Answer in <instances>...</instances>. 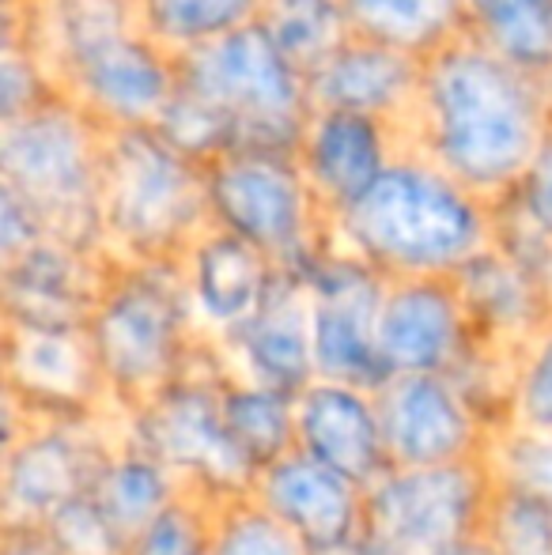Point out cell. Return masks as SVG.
<instances>
[{"mask_svg":"<svg viewBox=\"0 0 552 555\" xmlns=\"http://www.w3.org/2000/svg\"><path fill=\"white\" fill-rule=\"evenodd\" d=\"M552 129L541 76L462 30L420 61V88L394 125L401 152H416L485 205H503L534 167Z\"/></svg>","mask_w":552,"mask_h":555,"instance_id":"6da1fadb","label":"cell"},{"mask_svg":"<svg viewBox=\"0 0 552 555\" xmlns=\"http://www.w3.org/2000/svg\"><path fill=\"white\" fill-rule=\"evenodd\" d=\"M325 234L386 280L454 276L496 238V208L424 155L398 152L352 205L325 216Z\"/></svg>","mask_w":552,"mask_h":555,"instance_id":"7a4b0ae2","label":"cell"},{"mask_svg":"<svg viewBox=\"0 0 552 555\" xmlns=\"http://www.w3.org/2000/svg\"><path fill=\"white\" fill-rule=\"evenodd\" d=\"M103 140L106 125L65 91L0 121V182L42 216L50 238L106 257Z\"/></svg>","mask_w":552,"mask_h":555,"instance_id":"3957f363","label":"cell"},{"mask_svg":"<svg viewBox=\"0 0 552 555\" xmlns=\"http://www.w3.org/2000/svg\"><path fill=\"white\" fill-rule=\"evenodd\" d=\"M99 201L114 261H182L213 227L205 167L175 152L152 125L106 129Z\"/></svg>","mask_w":552,"mask_h":555,"instance_id":"277c9868","label":"cell"},{"mask_svg":"<svg viewBox=\"0 0 552 555\" xmlns=\"http://www.w3.org/2000/svg\"><path fill=\"white\" fill-rule=\"evenodd\" d=\"M178 83L231 117V152L299 155L314 111L307 76L280 53L261 20L178 53Z\"/></svg>","mask_w":552,"mask_h":555,"instance_id":"5b68a950","label":"cell"},{"mask_svg":"<svg viewBox=\"0 0 552 555\" xmlns=\"http://www.w3.org/2000/svg\"><path fill=\"white\" fill-rule=\"evenodd\" d=\"M190 307L182 261H114L88 322L106 386L137 401H152L167 389L182 363Z\"/></svg>","mask_w":552,"mask_h":555,"instance_id":"8992f818","label":"cell"},{"mask_svg":"<svg viewBox=\"0 0 552 555\" xmlns=\"http://www.w3.org/2000/svg\"><path fill=\"white\" fill-rule=\"evenodd\" d=\"M213 223L266 249L280 269L303 264L325 246V212L307 185L299 155L223 152L205 167Z\"/></svg>","mask_w":552,"mask_h":555,"instance_id":"52a82bcc","label":"cell"},{"mask_svg":"<svg viewBox=\"0 0 552 555\" xmlns=\"http://www.w3.org/2000/svg\"><path fill=\"white\" fill-rule=\"evenodd\" d=\"M488 480L473 461L394 465L363 495V555H450L477 537L488 511Z\"/></svg>","mask_w":552,"mask_h":555,"instance_id":"ba28073f","label":"cell"},{"mask_svg":"<svg viewBox=\"0 0 552 555\" xmlns=\"http://www.w3.org/2000/svg\"><path fill=\"white\" fill-rule=\"evenodd\" d=\"M299 276L310 284V299H314L310 325H314L318 378L348 382L375 393L390 378L375 340L386 276L330 242L303 264Z\"/></svg>","mask_w":552,"mask_h":555,"instance_id":"9c48e42d","label":"cell"},{"mask_svg":"<svg viewBox=\"0 0 552 555\" xmlns=\"http://www.w3.org/2000/svg\"><path fill=\"white\" fill-rule=\"evenodd\" d=\"M137 446L170 473H185L208 491H254L258 465L235 442L216 389L170 382L137 412Z\"/></svg>","mask_w":552,"mask_h":555,"instance_id":"30bf717a","label":"cell"},{"mask_svg":"<svg viewBox=\"0 0 552 555\" xmlns=\"http://www.w3.org/2000/svg\"><path fill=\"white\" fill-rule=\"evenodd\" d=\"M57 91L76 99L106 129L155 125L178 91V57L137 27L76 57L57 76Z\"/></svg>","mask_w":552,"mask_h":555,"instance_id":"8fae6325","label":"cell"},{"mask_svg":"<svg viewBox=\"0 0 552 555\" xmlns=\"http://www.w3.org/2000/svg\"><path fill=\"white\" fill-rule=\"evenodd\" d=\"M470 314L450 276L386 280L375 340L390 374H447L462 359Z\"/></svg>","mask_w":552,"mask_h":555,"instance_id":"7c38bea8","label":"cell"},{"mask_svg":"<svg viewBox=\"0 0 552 555\" xmlns=\"http://www.w3.org/2000/svg\"><path fill=\"white\" fill-rule=\"evenodd\" d=\"M390 465H454L473 461L477 420L447 374H390L375 389Z\"/></svg>","mask_w":552,"mask_h":555,"instance_id":"4fadbf2b","label":"cell"},{"mask_svg":"<svg viewBox=\"0 0 552 555\" xmlns=\"http://www.w3.org/2000/svg\"><path fill=\"white\" fill-rule=\"evenodd\" d=\"M363 495L368 488L348 480L325 461L310 457L299 446L261 468L258 483H254V499L269 514H277L307 544L310 555L337 552L360 537Z\"/></svg>","mask_w":552,"mask_h":555,"instance_id":"5bb4252c","label":"cell"},{"mask_svg":"<svg viewBox=\"0 0 552 555\" xmlns=\"http://www.w3.org/2000/svg\"><path fill=\"white\" fill-rule=\"evenodd\" d=\"M103 254H84L57 238H42L4 261L8 322L35 330H88L111 269H99Z\"/></svg>","mask_w":552,"mask_h":555,"instance_id":"9a60e30c","label":"cell"},{"mask_svg":"<svg viewBox=\"0 0 552 555\" xmlns=\"http://www.w3.org/2000/svg\"><path fill=\"white\" fill-rule=\"evenodd\" d=\"M295 431L299 450L345 473L360 488H371L394 468L371 389L314 378L303 393H295Z\"/></svg>","mask_w":552,"mask_h":555,"instance_id":"2e32d148","label":"cell"},{"mask_svg":"<svg viewBox=\"0 0 552 555\" xmlns=\"http://www.w3.org/2000/svg\"><path fill=\"white\" fill-rule=\"evenodd\" d=\"M401 152L390 121L356 111H310L299 167L325 216L348 208Z\"/></svg>","mask_w":552,"mask_h":555,"instance_id":"e0dca14e","label":"cell"},{"mask_svg":"<svg viewBox=\"0 0 552 555\" xmlns=\"http://www.w3.org/2000/svg\"><path fill=\"white\" fill-rule=\"evenodd\" d=\"M420 61L375 38L352 35L322 68L307 76L314 111H356L398 125L420 88Z\"/></svg>","mask_w":552,"mask_h":555,"instance_id":"ac0fdd59","label":"cell"},{"mask_svg":"<svg viewBox=\"0 0 552 555\" xmlns=\"http://www.w3.org/2000/svg\"><path fill=\"white\" fill-rule=\"evenodd\" d=\"M310 310H314L310 284L299 272L280 269L273 292L261 302L258 314L239 325L235 333H228L258 386H273L295 397L318 378Z\"/></svg>","mask_w":552,"mask_h":555,"instance_id":"d6986e66","label":"cell"},{"mask_svg":"<svg viewBox=\"0 0 552 555\" xmlns=\"http://www.w3.org/2000/svg\"><path fill=\"white\" fill-rule=\"evenodd\" d=\"M182 269L197 314L223 333L251 322L280 276V264L266 249L216 223L185 249Z\"/></svg>","mask_w":552,"mask_h":555,"instance_id":"ffe728a7","label":"cell"},{"mask_svg":"<svg viewBox=\"0 0 552 555\" xmlns=\"http://www.w3.org/2000/svg\"><path fill=\"white\" fill-rule=\"evenodd\" d=\"M103 465V453L65 427H53L27 442H12L4 465L8 526H42L68 499L88 495Z\"/></svg>","mask_w":552,"mask_h":555,"instance_id":"44dd1931","label":"cell"},{"mask_svg":"<svg viewBox=\"0 0 552 555\" xmlns=\"http://www.w3.org/2000/svg\"><path fill=\"white\" fill-rule=\"evenodd\" d=\"M8 374L27 401L38 397L53 404L76 401L103 382L88 330H35L15 322H8Z\"/></svg>","mask_w":552,"mask_h":555,"instance_id":"7402d4cb","label":"cell"},{"mask_svg":"<svg viewBox=\"0 0 552 555\" xmlns=\"http://www.w3.org/2000/svg\"><path fill=\"white\" fill-rule=\"evenodd\" d=\"M450 280L462 295L470 322L492 325V330H515V325H534L545 314L541 272L530 269L523 257H515L496 238L477 257H470Z\"/></svg>","mask_w":552,"mask_h":555,"instance_id":"603a6c76","label":"cell"},{"mask_svg":"<svg viewBox=\"0 0 552 555\" xmlns=\"http://www.w3.org/2000/svg\"><path fill=\"white\" fill-rule=\"evenodd\" d=\"M356 35L427 57L470 30V0H345Z\"/></svg>","mask_w":552,"mask_h":555,"instance_id":"cb8c5ba5","label":"cell"},{"mask_svg":"<svg viewBox=\"0 0 552 555\" xmlns=\"http://www.w3.org/2000/svg\"><path fill=\"white\" fill-rule=\"evenodd\" d=\"M91 499L99 511L111 518V526L126 537L129 544L175 503V488H170V468L159 465L152 453L137 446L133 453L118 461H106L99 473Z\"/></svg>","mask_w":552,"mask_h":555,"instance_id":"d4e9b609","label":"cell"},{"mask_svg":"<svg viewBox=\"0 0 552 555\" xmlns=\"http://www.w3.org/2000/svg\"><path fill=\"white\" fill-rule=\"evenodd\" d=\"M470 30L523 73H552V0H470Z\"/></svg>","mask_w":552,"mask_h":555,"instance_id":"484cf974","label":"cell"},{"mask_svg":"<svg viewBox=\"0 0 552 555\" xmlns=\"http://www.w3.org/2000/svg\"><path fill=\"white\" fill-rule=\"evenodd\" d=\"M261 27L303 76L322 68L356 35L345 0H266Z\"/></svg>","mask_w":552,"mask_h":555,"instance_id":"4316f807","label":"cell"},{"mask_svg":"<svg viewBox=\"0 0 552 555\" xmlns=\"http://www.w3.org/2000/svg\"><path fill=\"white\" fill-rule=\"evenodd\" d=\"M223 420H228L235 442L243 446L246 457L258 465H273L284 453L299 446V431H295V397L273 386H239L220 393Z\"/></svg>","mask_w":552,"mask_h":555,"instance_id":"83f0119b","label":"cell"},{"mask_svg":"<svg viewBox=\"0 0 552 555\" xmlns=\"http://www.w3.org/2000/svg\"><path fill=\"white\" fill-rule=\"evenodd\" d=\"M266 0H140V27L167 53H185L261 20Z\"/></svg>","mask_w":552,"mask_h":555,"instance_id":"f1b7e54d","label":"cell"},{"mask_svg":"<svg viewBox=\"0 0 552 555\" xmlns=\"http://www.w3.org/2000/svg\"><path fill=\"white\" fill-rule=\"evenodd\" d=\"M488 541L500 555H552V506L523 483H503L485 511Z\"/></svg>","mask_w":552,"mask_h":555,"instance_id":"f546056e","label":"cell"},{"mask_svg":"<svg viewBox=\"0 0 552 555\" xmlns=\"http://www.w3.org/2000/svg\"><path fill=\"white\" fill-rule=\"evenodd\" d=\"M152 129L159 132L175 152H182L185 159L201 163V167H208L216 155L231 152V137H235V132H231V117L216 103L201 99L197 91L182 88V83H178V91L170 95V103L163 106V114L155 117Z\"/></svg>","mask_w":552,"mask_h":555,"instance_id":"4dcf8cb0","label":"cell"},{"mask_svg":"<svg viewBox=\"0 0 552 555\" xmlns=\"http://www.w3.org/2000/svg\"><path fill=\"white\" fill-rule=\"evenodd\" d=\"M208 555H310V548L254 499V503H235L216 521Z\"/></svg>","mask_w":552,"mask_h":555,"instance_id":"1f68e13d","label":"cell"},{"mask_svg":"<svg viewBox=\"0 0 552 555\" xmlns=\"http://www.w3.org/2000/svg\"><path fill=\"white\" fill-rule=\"evenodd\" d=\"M42 529L50 533V541L57 544L61 555H129V541L99 511L91 491L68 499L65 506H57L42 521Z\"/></svg>","mask_w":552,"mask_h":555,"instance_id":"d6a6232c","label":"cell"},{"mask_svg":"<svg viewBox=\"0 0 552 555\" xmlns=\"http://www.w3.org/2000/svg\"><path fill=\"white\" fill-rule=\"evenodd\" d=\"M53 91L57 88H53L38 53L23 38H4V53H0V121L30 111L42 99H50Z\"/></svg>","mask_w":552,"mask_h":555,"instance_id":"836d02e7","label":"cell"},{"mask_svg":"<svg viewBox=\"0 0 552 555\" xmlns=\"http://www.w3.org/2000/svg\"><path fill=\"white\" fill-rule=\"evenodd\" d=\"M208 537H213V529H205V521H201L190 506L175 499V503L129 544V555H208Z\"/></svg>","mask_w":552,"mask_h":555,"instance_id":"e575fe53","label":"cell"},{"mask_svg":"<svg viewBox=\"0 0 552 555\" xmlns=\"http://www.w3.org/2000/svg\"><path fill=\"white\" fill-rule=\"evenodd\" d=\"M518 412L530 427L552 431V330L541 336L518 382Z\"/></svg>","mask_w":552,"mask_h":555,"instance_id":"d590c367","label":"cell"},{"mask_svg":"<svg viewBox=\"0 0 552 555\" xmlns=\"http://www.w3.org/2000/svg\"><path fill=\"white\" fill-rule=\"evenodd\" d=\"M508 480L538 491L552 506V431H538L534 427V435H523V439L511 442Z\"/></svg>","mask_w":552,"mask_h":555,"instance_id":"8d00e7d4","label":"cell"},{"mask_svg":"<svg viewBox=\"0 0 552 555\" xmlns=\"http://www.w3.org/2000/svg\"><path fill=\"white\" fill-rule=\"evenodd\" d=\"M508 201L552 242V129L545 144H541L538 159H534V167L526 170V178Z\"/></svg>","mask_w":552,"mask_h":555,"instance_id":"74e56055","label":"cell"},{"mask_svg":"<svg viewBox=\"0 0 552 555\" xmlns=\"http://www.w3.org/2000/svg\"><path fill=\"white\" fill-rule=\"evenodd\" d=\"M42 238H50L42 227V216H38L12 185L0 182V254H4V261L20 257L23 249L38 246Z\"/></svg>","mask_w":552,"mask_h":555,"instance_id":"f35d334b","label":"cell"},{"mask_svg":"<svg viewBox=\"0 0 552 555\" xmlns=\"http://www.w3.org/2000/svg\"><path fill=\"white\" fill-rule=\"evenodd\" d=\"M4 555H61L42 526H8Z\"/></svg>","mask_w":552,"mask_h":555,"instance_id":"ab89813d","label":"cell"},{"mask_svg":"<svg viewBox=\"0 0 552 555\" xmlns=\"http://www.w3.org/2000/svg\"><path fill=\"white\" fill-rule=\"evenodd\" d=\"M450 555H500V552H496V544L488 541V537H470V541L458 544Z\"/></svg>","mask_w":552,"mask_h":555,"instance_id":"60d3db41","label":"cell"},{"mask_svg":"<svg viewBox=\"0 0 552 555\" xmlns=\"http://www.w3.org/2000/svg\"><path fill=\"white\" fill-rule=\"evenodd\" d=\"M545 95H549V111H552V73L545 76Z\"/></svg>","mask_w":552,"mask_h":555,"instance_id":"b9f144b4","label":"cell"}]
</instances>
